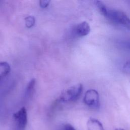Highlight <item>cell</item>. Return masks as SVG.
<instances>
[{"mask_svg":"<svg viewBox=\"0 0 130 130\" xmlns=\"http://www.w3.org/2000/svg\"><path fill=\"white\" fill-rule=\"evenodd\" d=\"M106 18L117 25L130 30V18L123 11L113 9H108Z\"/></svg>","mask_w":130,"mask_h":130,"instance_id":"6da1fadb","label":"cell"},{"mask_svg":"<svg viewBox=\"0 0 130 130\" xmlns=\"http://www.w3.org/2000/svg\"><path fill=\"white\" fill-rule=\"evenodd\" d=\"M83 85L77 84L64 90L60 95L59 100L63 103L73 102L78 100L82 94Z\"/></svg>","mask_w":130,"mask_h":130,"instance_id":"7a4b0ae2","label":"cell"},{"mask_svg":"<svg viewBox=\"0 0 130 130\" xmlns=\"http://www.w3.org/2000/svg\"><path fill=\"white\" fill-rule=\"evenodd\" d=\"M27 123V110L22 107L13 115V130H25Z\"/></svg>","mask_w":130,"mask_h":130,"instance_id":"3957f363","label":"cell"},{"mask_svg":"<svg viewBox=\"0 0 130 130\" xmlns=\"http://www.w3.org/2000/svg\"><path fill=\"white\" fill-rule=\"evenodd\" d=\"M83 102L88 107L97 109L100 106V95L98 91L94 89L87 90L83 97Z\"/></svg>","mask_w":130,"mask_h":130,"instance_id":"277c9868","label":"cell"},{"mask_svg":"<svg viewBox=\"0 0 130 130\" xmlns=\"http://www.w3.org/2000/svg\"><path fill=\"white\" fill-rule=\"evenodd\" d=\"M90 31V26L86 21H83L76 25L73 32L76 36L79 37H83L88 35Z\"/></svg>","mask_w":130,"mask_h":130,"instance_id":"5b68a950","label":"cell"},{"mask_svg":"<svg viewBox=\"0 0 130 130\" xmlns=\"http://www.w3.org/2000/svg\"><path fill=\"white\" fill-rule=\"evenodd\" d=\"M87 130H104L102 123L97 119L90 118L87 122Z\"/></svg>","mask_w":130,"mask_h":130,"instance_id":"8992f818","label":"cell"},{"mask_svg":"<svg viewBox=\"0 0 130 130\" xmlns=\"http://www.w3.org/2000/svg\"><path fill=\"white\" fill-rule=\"evenodd\" d=\"M11 71V67L8 63L0 61V80L7 76Z\"/></svg>","mask_w":130,"mask_h":130,"instance_id":"52a82bcc","label":"cell"},{"mask_svg":"<svg viewBox=\"0 0 130 130\" xmlns=\"http://www.w3.org/2000/svg\"><path fill=\"white\" fill-rule=\"evenodd\" d=\"M35 79H32L29 82V83L27 85L25 92V95L26 98H30L31 96V95H32L35 87Z\"/></svg>","mask_w":130,"mask_h":130,"instance_id":"ba28073f","label":"cell"},{"mask_svg":"<svg viewBox=\"0 0 130 130\" xmlns=\"http://www.w3.org/2000/svg\"><path fill=\"white\" fill-rule=\"evenodd\" d=\"M35 18L32 16H28L25 18V26L28 28L34 26L35 24Z\"/></svg>","mask_w":130,"mask_h":130,"instance_id":"9c48e42d","label":"cell"},{"mask_svg":"<svg viewBox=\"0 0 130 130\" xmlns=\"http://www.w3.org/2000/svg\"><path fill=\"white\" fill-rule=\"evenodd\" d=\"M50 1L48 0H41L39 2L40 6L42 8H46L49 5Z\"/></svg>","mask_w":130,"mask_h":130,"instance_id":"30bf717a","label":"cell"},{"mask_svg":"<svg viewBox=\"0 0 130 130\" xmlns=\"http://www.w3.org/2000/svg\"><path fill=\"white\" fill-rule=\"evenodd\" d=\"M121 45L127 50L130 51V40H125L121 42Z\"/></svg>","mask_w":130,"mask_h":130,"instance_id":"8fae6325","label":"cell"},{"mask_svg":"<svg viewBox=\"0 0 130 130\" xmlns=\"http://www.w3.org/2000/svg\"><path fill=\"white\" fill-rule=\"evenodd\" d=\"M62 130H76V129L71 124L69 123H67L63 125Z\"/></svg>","mask_w":130,"mask_h":130,"instance_id":"7c38bea8","label":"cell"},{"mask_svg":"<svg viewBox=\"0 0 130 130\" xmlns=\"http://www.w3.org/2000/svg\"><path fill=\"white\" fill-rule=\"evenodd\" d=\"M124 67L125 69L130 71V60L125 62V63L124 65Z\"/></svg>","mask_w":130,"mask_h":130,"instance_id":"4fadbf2b","label":"cell"},{"mask_svg":"<svg viewBox=\"0 0 130 130\" xmlns=\"http://www.w3.org/2000/svg\"><path fill=\"white\" fill-rule=\"evenodd\" d=\"M115 130H125V129L123 128H117Z\"/></svg>","mask_w":130,"mask_h":130,"instance_id":"5bb4252c","label":"cell"}]
</instances>
